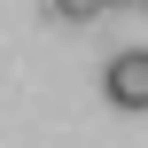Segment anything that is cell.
I'll return each instance as SVG.
<instances>
[{"label":"cell","instance_id":"3","mask_svg":"<svg viewBox=\"0 0 148 148\" xmlns=\"http://www.w3.org/2000/svg\"><path fill=\"white\" fill-rule=\"evenodd\" d=\"M101 8H140V0H101Z\"/></svg>","mask_w":148,"mask_h":148},{"label":"cell","instance_id":"2","mask_svg":"<svg viewBox=\"0 0 148 148\" xmlns=\"http://www.w3.org/2000/svg\"><path fill=\"white\" fill-rule=\"evenodd\" d=\"M47 16H55V23H94L101 0H47Z\"/></svg>","mask_w":148,"mask_h":148},{"label":"cell","instance_id":"1","mask_svg":"<svg viewBox=\"0 0 148 148\" xmlns=\"http://www.w3.org/2000/svg\"><path fill=\"white\" fill-rule=\"evenodd\" d=\"M101 94H109L117 109H148V47L109 55V70H101Z\"/></svg>","mask_w":148,"mask_h":148}]
</instances>
